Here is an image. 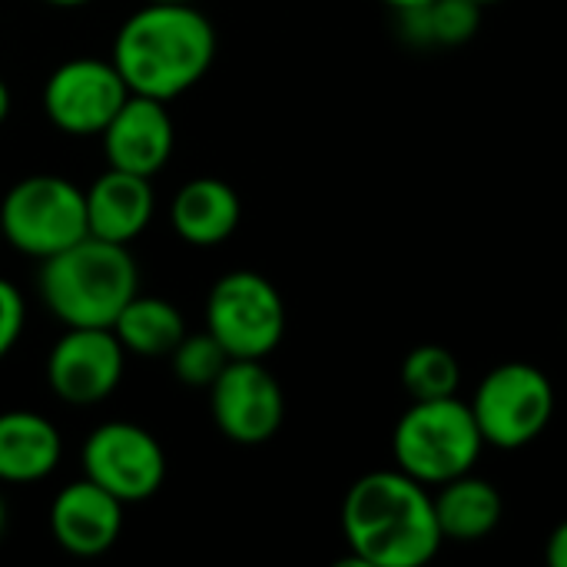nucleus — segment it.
Masks as SVG:
<instances>
[{
	"mask_svg": "<svg viewBox=\"0 0 567 567\" xmlns=\"http://www.w3.org/2000/svg\"><path fill=\"white\" fill-rule=\"evenodd\" d=\"M7 116H10V86L0 80V123H3Z\"/></svg>",
	"mask_w": 567,
	"mask_h": 567,
	"instance_id": "24",
	"label": "nucleus"
},
{
	"mask_svg": "<svg viewBox=\"0 0 567 567\" xmlns=\"http://www.w3.org/2000/svg\"><path fill=\"white\" fill-rule=\"evenodd\" d=\"M545 558H548V565L551 567H567V522H561V525L551 532V538H548V545H545Z\"/></svg>",
	"mask_w": 567,
	"mask_h": 567,
	"instance_id": "23",
	"label": "nucleus"
},
{
	"mask_svg": "<svg viewBox=\"0 0 567 567\" xmlns=\"http://www.w3.org/2000/svg\"><path fill=\"white\" fill-rule=\"evenodd\" d=\"M0 239H3V233H0Z\"/></svg>",
	"mask_w": 567,
	"mask_h": 567,
	"instance_id": "30",
	"label": "nucleus"
},
{
	"mask_svg": "<svg viewBox=\"0 0 567 567\" xmlns=\"http://www.w3.org/2000/svg\"><path fill=\"white\" fill-rule=\"evenodd\" d=\"M130 86L113 60L76 56L60 63L43 83L47 120L70 136H100L116 110L126 103Z\"/></svg>",
	"mask_w": 567,
	"mask_h": 567,
	"instance_id": "9",
	"label": "nucleus"
},
{
	"mask_svg": "<svg viewBox=\"0 0 567 567\" xmlns=\"http://www.w3.org/2000/svg\"><path fill=\"white\" fill-rule=\"evenodd\" d=\"M126 349L113 329H66L47 355V385L66 405L106 402L123 379Z\"/></svg>",
	"mask_w": 567,
	"mask_h": 567,
	"instance_id": "11",
	"label": "nucleus"
},
{
	"mask_svg": "<svg viewBox=\"0 0 567 567\" xmlns=\"http://www.w3.org/2000/svg\"><path fill=\"white\" fill-rule=\"evenodd\" d=\"M382 3H389L399 13V10H409V7H419V3H429V0H382Z\"/></svg>",
	"mask_w": 567,
	"mask_h": 567,
	"instance_id": "25",
	"label": "nucleus"
},
{
	"mask_svg": "<svg viewBox=\"0 0 567 567\" xmlns=\"http://www.w3.org/2000/svg\"><path fill=\"white\" fill-rule=\"evenodd\" d=\"M23 319H27V306H23L20 289L13 282H7V279H0V362L20 342Z\"/></svg>",
	"mask_w": 567,
	"mask_h": 567,
	"instance_id": "22",
	"label": "nucleus"
},
{
	"mask_svg": "<svg viewBox=\"0 0 567 567\" xmlns=\"http://www.w3.org/2000/svg\"><path fill=\"white\" fill-rule=\"evenodd\" d=\"M462 365L445 346H415L402 362V389L412 402L449 399L458 392Z\"/></svg>",
	"mask_w": 567,
	"mask_h": 567,
	"instance_id": "20",
	"label": "nucleus"
},
{
	"mask_svg": "<svg viewBox=\"0 0 567 567\" xmlns=\"http://www.w3.org/2000/svg\"><path fill=\"white\" fill-rule=\"evenodd\" d=\"M435 518L445 542H482L488 538L505 515L502 495L492 482L478 478L475 472L458 475L432 492Z\"/></svg>",
	"mask_w": 567,
	"mask_h": 567,
	"instance_id": "17",
	"label": "nucleus"
},
{
	"mask_svg": "<svg viewBox=\"0 0 567 567\" xmlns=\"http://www.w3.org/2000/svg\"><path fill=\"white\" fill-rule=\"evenodd\" d=\"M169 362L176 382L189 389H209L226 369L229 355L209 332H199V336H183V342L169 352Z\"/></svg>",
	"mask_w": 567,
	"mask_h": 567,
	"instance_id": "21",
	"label": "nucleus"
},
{
	"mask_svg": "<svg viewBox=\"0 0 567 567\" xmlns=\"http://www.w3.org/2000/svg\"><path fill=\"white\" fill-rule=\"evenodd\" d=\"M216 429L236 445H266L286 419V395L262 359H229L206 389Z\"/></svg>",
	"mask_w": 567,
	"mask_h": 567,
	"instance_id": "10",
	"label": "nucleus"
},
{
	"mask_svg": "<svg viewBox=\"0 0 567 567\" xmlns=\"http://www.w3.org/2000/svg\"><path fill=\"white\" fill-rule=\"evenodd\" d=\"M482 449L485 439L478 432L472 405L458 395L412 402L392 432L395 468H402L425 488H439L458 475L475 472Z\"/></svg>",
	"mask_w": 567,
	"mask_h": 567,
	"instance_id": "4",
	"label": "nucleus"
},
{
	"mask_svg": "<svg viewBox=\"0 0 567 567\" xmlns=\"http://www.w3.org/2000/svg\"><path fill=\"white\" fill-rule=\"evenodd\" d=\"M103 156L113 169L153 179L173 156L176 130L163 100L130 93L116 116L100 133Z\"/></svg>",
	"mask_w": 567,
	"mask_h": 567,
	"instance_id": "12",
	"label": "nucleus"
},
{
	"mask_svg": "<svg viewBox=\"0 0 567 567\" xmlns=\"http://www.w3.org/2000/svg\"><path fill=\"white\" fill-rule=\"evenodd\" d=\"M110 329L116 332L120 346L140 359L169 355L186 336V322L169 299L140 296V292L120 309V316L113 319Z\"/></svg>",
	"mask_w": 567,
	"mask_h": 567,
	"instance_id": "18",
	"label": "nucleus"
},
{
	"mask_svg": "<svg viewBox=\"0 0 567 567\" xmlns=\"http://www.w3.org/2000/svg\"><path fill=\"white\" fill-rule=\"evenodd\" d=\"M37 289L66 329H110L120 309L140 292V266L130 246L83 236L43 259Z\"/></svg>",
	"mask_w": 567,
	"mask_h": 567,
	"instance_id": "3",
	"label": "nucleus"
},
{
	"mask_svg": "<svg viewBox=\"0 0 567 567\" xmlns=\"http://www.w3.org/2000/svg\"><path fill=\"white\" fill-rule=\"evenodd\" d=\"M342 535L359 567H422L442 548L432 488L402 468L369 472L346 492Z\"/></svg>",
	"mask_w": 567,
	"mask_h": 567,
	"instance_id": "1",
	"label": "nucleus"
},
{
	"mask_svg": "<svg viewBox=\"0 0 567 567\" xmlns=\"http://www.w3.org/2000/svg\"><path fill=\"white\" fill-rule=\"evenodd\" d=\"M3 525H7V505H3V498H0V535H3Z\"/></svg>",
	"mask_w": 567,
	"mask_h": 567,
	"instance_id": "27",
	"label": "nucleus"
},
{
	"mask_svg": "<svg viewBox=\"0 0 567 567\" xmlns=\"http://www.w3.org/2000/svg\"><path fill=\"white\" fill-rule=\"evenodd\" d=\"M153 3H196V0H153Z\"/></svg>",
	"mask_w": 567,
	"mask_h": 567,
	"instance_id": "28",
	"label": "nucleus"
},
{
	"mask_svg": "<svg viewBox=\"0 0 567 567\" xmlns=\"http://www.w3.org/2000/svg\"><path fill=\"white\" fill-rule=\"evenodd\" d=\"M110 60L130 93L169 103L209 73L216 60V27L196 3L150 0L123 20Z\"/></svg>",
	"mask_w": 567,
	"mask_h": 567,
	"instance_id": "2",
	"label": "nucleus"
},
{
	"mask_svg": "<svg viewBox=\"0 0 567 567\" xmlns=\"http://www.w3.org/2000/svg\"><path fill=\"white\" fill-rule=\"evenodd\" d=\"M83 196H86L90 236L120 243V246H130L136 236H143L156 209L150 179L113 169V166L103 176H96L93 186L83 189Z\"/></svg>",
	"mask_w": 567,
	"mask_h": 567,
	"instance_id": "14",
	"label": "nucleus"
},
{
	"mask_svg": "<svg viewBox=\"0 0 567 567\" xmlns=\"http://www.w3.org/2000/svg\"><path fill=\"white\" fill-rule=\"evenodd\" d=\"M482 27V3L475 0H429L399 10V33L412 47H462Z\"/></svg>",
	"mask_w": 567,
	"mask_h": 567,
	"instance_id": "19",
	"label": "nucleus"
},
{
	"mask_svg": "<svg viewBox=\"0 0 567 567\" xmlns=\"http://www.w3.org/2000/svg\"><path fill=\"white\" fill-rule=\"evenodd\" d=\"M468 405L485 445L518 452L551 425L555 385L532 362H502L478 382Z\"/></svg>",
	"mask_w": 567,
	"mask_h": 567,
	"instance_id": "6",
	"label": "nucleus"
},
{
	"mask_svg": "<svg viewBox=\"0 0 567 567\" xmlns=\"http://www.w3.org/2000/svg\"><path fill=\"white\" fill-rule=\"evenodd\" d=\"M53 7H83V3H93V0H47Z\"/></svg>",
	"mask_w": 567,
	"mask_h": 567,
	"instance_id": "26",
	"label": "nucleus"
},
{
	"mask_svg": "<svg viewBox=\"0 0 567 567\" xmlns=\"http://www.w3.org/2000/svg\"><path fill=\"white\" fill-rule=\"evenodd\" d=\"M53 542L73 558L106 555L123 532V502L90 478L70 482L50 505Z\"/></svg>",
	"mask_w": 567,
	"mask_h": 567,
	"instance_id": "13",
	"label": "nucleus"
},
{
	"mask_svg": "<svg viewBox=\"0 0 567 567\" xmlns=\"http://www.w3.org/2000/svg\"><path fill=\"white\" fill-rule=\"evenodd\" d=\"M0 233L17 252L43 262L90 236L86 196L63 176H27L0 199Z\"/></svg>",
	"mask_w": 567,
	"mask_h": 567,
	"instance_id": "5",
	"label": "nucleus"
},
{
	"mask_svg": "<svg viewBox=\"0 0 567 567\" xmlns=\"http://www.w3.org/2000/svg\"><path fill=\"white\" fill-rule=\"evenodd\" d=\"M243 219L239 193L213 176H196L169 203V226L189 246H219L226 243Z\"/></svg>",
	"mask_w": 567,
	"mask_h": 567,
	"instance_id": "15",
	"label": "nucleus"
},
{
	"mask_svg": "<svg viewBox=\"0 0 567 567\" xmlns=\"http://www.w3.org/2000/svg\"><path fill=\"white\" fill-rule=\"evenodd\" d=\"M63 455V439L56 425L27 409L0 415V482L33 485L56 472Z\"/></svg>",
	"mask_w": 567,
	"mask_h": 567,
	"instance_id": "16",
	"label": "nucleus"
},
{
	"mask_svg": "<svg viewBox=\"0 0 567 567\" xmlns=\"http://www.w3.org/2000/svg\"><path fill=\"white\" fill-rule=\"evenodd\" d=\"M475 3H482V7H488V3H502V0H475Z\"/></svg>",
	"mask_w": 567,
	"mask_h": 567,
	"instance_id": "29",
	"label": "nucleus"
},
{
	"mask_svg": "<svg viewBox=\"0 0 567 567\" xmlns=\"http://www.w3.org/2000/svg\"><path fill=\"white\" fill-rule=\"evenodd\" d=\"M83 478L123 505L150 502L166 482V452L133 422H103L83 442Z\"/></svg>",
	"mask_w": 567,
	"mask_h": 567,
	"instance_id": "8",
	"label": "nucleus"
},
{
	"mask_svg": "<svg viewBox=\"0 0 567 567\" xmlns=\"http://www.w3.org/2000/svg\"><path fill=\"white\" fill-rule=\"evenodd\" d=\"M206 332L229 359H266L286 336V302L262 272L233 269L206 296Z\"/></svg>",
	"mask_w": 567,
	"mask_h": 567,
	"instance_id": "7",
	"label": "nucleus"
}]
</instances>
